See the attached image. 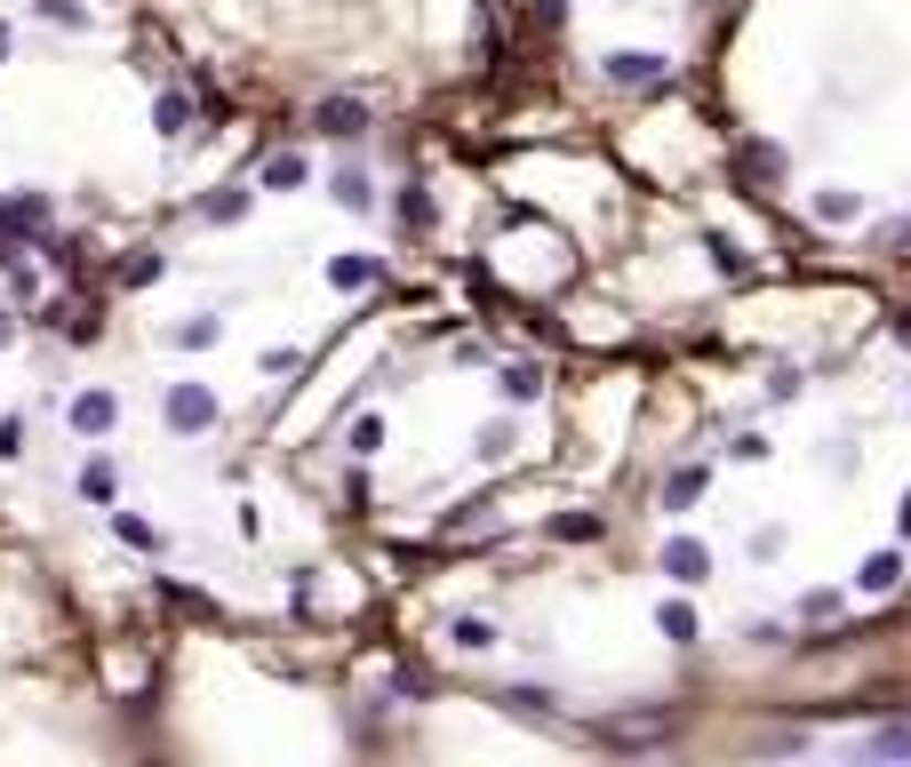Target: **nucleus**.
<instances>
[{
  "label": "nucleus",
  "mask_w": 911,
  "mask_h": 767,
  "mask_svg": "<svg viewBox=\"0 0 911 767\" xmlns=\"http://www.w3.org/2000/svg\"><path fill=\"white\" fill-rule=\"evenodd\" d=\"M320 120H328V128H336V137H352V128H360V105H328V113H320Z\"/></svg>",
  "instance_id": "obj_14"
},
{
  "label": "nucleus",
  "mask_w": 911,
  "mask_h": 767,
  "mask_svg": "<svg viewBox=\"0 0 911 767\" xmlns=\"http://www.w3.org/2000/svg\"><path fill=\"white\" fill-rule=\"evenodd\" d=\"M896 584H903V560H896V552H880V560H864V568H856V592H864V599H888Z\"/></svg>",
  "instance_id": "obj_3"
},
{
  "label": "nucleus",
  "mask_w": 911,
  "mask_h": 767,
  "mask_svg": "<svg viewBox=\"0 0 911 767\" xmlns=\"http://www.w3.org/2000/svg\"><path fill=\"white\" fill-rule=\"evenodd\" d=\"M168 416H177L184 432H200V424H209L216 408H209V392H177V400H168Z\"/></svg>",
  "instance_id": "obj_6"
},
{
  "label": "nucleus",
  "mask_w": 911,
  "mask_h": 767,
  "mask_svg": "<svg viewBox=\"0 0 911 767\" xmlns=\"http://www.w3.org/2000/svg\"><path fill=\"white\" fill-rule=\"evenodd\" d=\"M504 704H512L520 720H536V712H552V688H512V695H504Z\"/></svg>",
  "instance_id": "obj_9"
},
{
  "label": "nucleus",
  "mask_w": 911,
  "mask_h": 767,
  "mask_svg": "<svg viewBox=\"0 0 911 767\" xmlns=\"http://www.w3.org/2000/svg\"><path fill=\"white\" fill-rule=\"evenodd\" d=\"M536 17H544V24H560V17H568V0H536Z\"/></svg>",
  "instance_id": "obj_15"
},
{
  "label": "nucleus",
  "mask_w": 911,
  "mask_h": 767,
  "mask_svg": "<svg viewBox=\"0 0 911 767\" xmlns=\"http://www.w3.org/2000/svg\"><path fill=\"white\" fill-rule=\"evenodd\" d=\"M816 216H824V224H856V192H839V184L816 192Z\"/></svg>",
  "instance_id": "obj_8"
},
{
  "label": "nucleus",
  "mask_w": 911,
  "mask_h": 767,
  "mask_svg": "<svg viewBox=\"0 0 911 767\" xmlns=\"http://www.w3.org/2000/svg\"><path fill=\"white\" fill-rule=\"evenodd\" d=\"M656 624H664V640H671V648H696V608H688V599H664Z\"/></svg>",
  "instance_id": "obj_4"
},
{
  "label": "nucleus",
  "mask_w": 911,
  "mask_h": 767,
  "mask_svg": "<svg viewBox=\"0 0 911 767\" xmlns=\"http://www.w3.org/2000/svg\"><path fill=\"white\" fill-rule=\"evenodd\" d=\"M504 392H512V400H544V376H536V369H512V376H504Z\"/></svg>",
  "instance_id": "obj_12"
},
{
  "label": "nucleus",
  "mask_w": 911,
  "mask_h": 767,
  "mask_svg": "<svg viewBox=\"0 0 911 767\" xmlns=\"http://www.w3.org/2000/svg\"><path fill=\"white\" fill-rule=\"evenodd\" d=\"M696 496H703V464H688V472L664 480V504H696Z\"/></svg>",
  "instance_id": "obj_7"
},
{
  "label": "nucleus",
  "mask_w": 911,
  "mask_h": 767,
  "mask_svg": "<svg viewBox=\"0 0 911 767\" xmlns=\"http://www.w3.org/2000/svg\"><path fill=\"white\" fill-rule=\"evenodd\" d=\"M607 81H616V88H656V81H664V56H648V49H616V56H607Z\"/></svg>",
  "instance_id": "obj_1"
},
{
  "label": "nucleus",
  "mask_w": 911,
  "mask_h": 767,
  "mask_svg": "<svg viewBox=\"0 0 911 767\" xmlns=\"http://www.w3.org/2000/svg\"><path fill=\"white\" fill-rule=\"evenodd\" d=\"M607 744H664L671 736V720H632V727H600Z\"/></svg>",
  "instance_id": "obj_5"
},
{
  "label": "nucleus",
  "mask_w": 911,
  "mask_h": 767,
  "mask_svg": "<svg viewBox=\"0 0 911 767\" xmlns=\"http://www.w3.org/2000/svg\"><path fill=\"white\" fill-rule=\"evenodd\" d=\"M664 576L671 584H703V576H712V552H703L696 536H671L664 544Z\"/></svg>",
  "instance_id": "obj_2"
},
{
  "label": "nucleus",
  "mask_w": 911,
  "mask_h": 767,
  "mask_svg": "<svg viewBox=\"0 0 911 767\" xmlns=\"http://www.w3.org/2000/svg\"><path fill=\"white\" fill-rule=\"evenodd\" d=\"M456 648H496V624H480V616H464V624H456Z\"/></svg>",
  "instance_id": "obj_11"
},
{
  "label": "nucleus",
  "mask_w": 911,
  "mask_h": 767,
  "mask_svg": "<svg viewBox=\"0 0 911 767\" xmlns=\"http://www.w3.org/2000/svg\"><path fill=\"white\" fill-rule=\"evenodd\" d=\"M864 752H888V759H911V727H880Z\"/></svg>",
  "instance_id": "obj_10"
},
{
  "label": "nucleus",
  "mask_w": 911,
  "mask_h": 767,
  "mask_svg": "<svg viewBox=\"0 0 911 767\" xmlns=\"http://www.w3.org/2000/svg\"><path fill=\"white\" fill-rule=\"evenodd\" d=\"M896 528H903V536H911V496H903V512H896Z\"/></svg>",
  "instance_id": "obj_16"
},
{
  "label": "nucleus",
  "mask_w": 911,
  "mask_h": 767,
  "mask_svg": "<svg viewBox=\"0 0 911 767\" xmlns=\"http://www.w3.org/2000/svg\"><path fill=\"white\" fill-rule=\"evenodd\" d=\"M336 280L360 288V280H377V264H368V256H345V264H336Z\"/></svg>",
  "instance_id": "obj_13"
}]
</instances>
